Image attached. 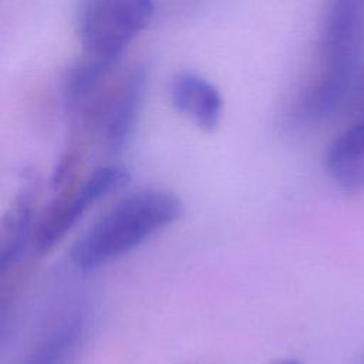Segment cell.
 Segmentation results:
<instances>
[{
    "label": "cell",
    "mask_w": 364,
    "mask_h": 364,
    "mask_svg": "<svg viewBox=\"0 0 364 364\" xmlns=\"http://www.w3.org/2000/svg\"><path fill=\"white\" fill-rule=\"evenodd\" d=\"M181 215L182 203L173 193L155 188L132 191L77 239L70 250L71 263L84 272L94 270L134 250Z\"/></svg>",
    "instance_id": "6da1fadb"
},
{
    "label": "cell",
    "mask_w": 364,
    "mask_h": 364,
    "mask_svg": "<svg viewBox=\"0 0 364 364\" xmlns=\"http://www.w3.org/2000/svg\"><path fill=\"white\" fill-rule=\"evenodd\" d=\"M363 0H328L320 37V67L300 95L293 117L316 122L344 100L355 63Z\"/></svg>",
    "instance_id": "7a4b0ae2"
},
{
    "label": "cell",
    "mask_w": 364,
    "mask_h": 364,
    "mask_svg": "<svg viewBox=\"0 0 364 364\" xmlns=\"http://www.w3.org/2000/svg\"><path fill=\"white\" fill-rule=\"evenodd\" d=\"M155 13L152 0H87L80 11L78 34L87 55L119 60Z\"/></svg>",
    "instance_id": "3957f363"
},
{
    "label": "cell",
    "mask_w": 364,
    "mask_h": 364,
    "mask_svg": "<svg viewBox=\"0 0 364 364\" xmlns=\"http://www.w3.org/2000/svg\"><path fill=\"white\" fill-rule=\"evenodd\" d=\"M146 68L135 65L80 115L108 154L121 152L134 134L145 97Z\"/></svg>",
    "instance_id": "277c9868"
},
{
    "label": "cell",
    "mask_w": 364,
    "mask_h": 364,
    "mask_svg": "<svg viewBox=\"0 0 364 364\" xmlns=\"http://www.w3.org/2000/svg\"><path fill=\"white\" fill-rule=\"evenodd\" d=\"M129 179L128 171L115 165L92 171L80 186L64 192L50 206L36 229V247L40 252L51 249L77 223L90 205L125 186Z\"/></svg>",
    "instance_id": "5b68a950"
},
{
    "label": "cell",
    "mask_w": 364,
    "mask_h": 364,
    "mask_svg": "<svg viewBox=\"0 0 364 364\" xmlns=\"http://www.w3.org/2000/svg\"><path fill=\"white\" fill-rule=\"evenodd\" d=\"M173 107L202 131H215L223 112V100L218 88L193 73H179L171 84Z\"/></svg>",
    "instance_id": "8992f818"
},
{
    "label": "cell",
    "mask_w": 364,
    "mask_h": 364,
    "mask_svg": "<svg viewBox=\"0 0 364 364\" xmlns=\"http://www.w3.org/2000/svg\"><path fill=\"white\" fill-rule=\"evenodd\" d=\"M324 165L338 186L350 191L364 189V119L347 128L330 144Z\"/></svg>",
    "instance_id": "52a82bcc"
},
{
    "label": "cell",
    "mask_w": 364,
    "mask_h": 364,
    "mask_svg": "<svg viewBox=\"0 0 364 364\" xmlns=\"http://www.w3.org/2000/svg\"><path fill=\"white\" fill-rule=\"evenodd\" d=\"M118 60L84 55L75 63L64 80V104L68 112L81 115L104 91L109 74Z\"/></svg>",
    "instance_id": "ba28073f"
},
{
    "label": "cell",
    "mask_w": 364,
    "mask_h": 364,
    "mask_svg": "<svg viewBox=\"0 0 364 364\" xmlns=\"http://www.w3.org/2000/svg\"><path fill=\"white\" fill-rule=\"evenodd\" d=\"M31 219V196L21 192L3 215L0 226V267L14 266L24 250Z\"/></svg>",
    "instance_id": "9c48e42d"
},
{
    "label": "cell",
    "mask_w": 364,
    "mask_h": 364,
    "mask_svg": "<svg viewBox=\"0 0 364 364\" xmlns=\"http://www.w3.org/2000/svg\"><path fill=\"white\" fill-rule=\"evenodd\" d=\"M82 331V323L78 318L63 323L33 350L23 364H67L81 341Z\"/></svg>",
    "instance_id": "30bf717a"
},
{
    "label": "cell",
    "mask_w": 364,
    "mask_h": 364,
    "mask_svg": "<svg viewBox=\"0 0 364 364\" xmlns=\"http://www.w3.org/2000/svg\"><path fill=\"white\" fill-rule=\"evenodd\" d=\"M270 364H300V361L297 358H276Z\"/></svg>",
    "instance_id": "8fae6325"
}]
</instances>
